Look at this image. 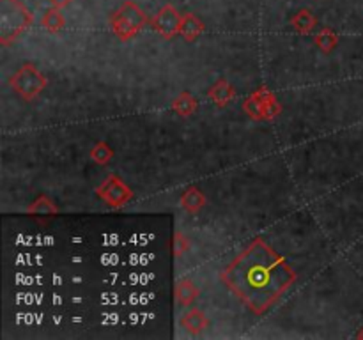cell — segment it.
Segmentation results:
<instances>
[{
    "label": "cell",
    "instance_id": "cell-4",
    "mask_svg": "<svg viewBox=\"0 0 363 340\" xmlns=\"http://www.w3.org/2000/svg\"><path fill=\"white\" fill-rule=\"evenodd\" d=\"M181 33L188 37H193L200 33V24L193 17H186L181 24Z\"/></svg>",
    "mask_w": 363,
    "mask_h": 340
},
{
    "label": "cell",
    "instance_id": "cell-5",
    "mask_svg": "<svg viewBox=\"0 0 363 340\" xmlns=\"http://www.w3.org/2000/svg\"><path fill=\"white\" fill-rule=\"evenodd\" d=\"M294 25L299 28V30H301V33H307L308 28L314 25V18H312L310 15H308V12H305V11L299 12L298 17L294 18Z\"/></svg>",
    "mask_w": 363,
    "mask_h": 340
},
{
    "label": "cell",
    "instance_id": "cell-1",
    "mask_svg": "<svg viewBox=\"0 0 363 340\" xmlns=\"http://www.w3.org/2000/svg\"><path fill=\"white\" fill-rule=\"evenodd\" d=\"M232 275H238V280H232V287L240 289V294H243L247 298V301H251L254 298V291L257 287V294L260 292V289L269 285L272 289H282L287 287V280H285V271L282 268L276 266L275 259H267V256H263V259L254 262L248 260V268L241 271V268L238 271L232 269ZM256 303V301H254Z\"/></svg>",
    "mask_w": 363,
    "mask_h": 340
},
{
    "label": "cell",
    "instance_id": "cell-3",
    "mask_svg": "<svg viewBox=\"0 0 363 340\" xmlns=\"http://www.w3.org/2000/svg\"><path fill=\"white\" fill-rule=\"evenodd\" d=\"M154 25L158 27V30H160L161 34H165V36H172V34L179 28V17H177L176 9L170 8V6L161 9L160 15L156 17Z\"/></svg>",
    "mask_w": 363,
    "mask_h": 340
},
{
    "label": "cell",
    "instance_id": "cell-6",
    "mask_svg": "<svg viewBox=\"0 0 363 340\" xmlns=\"http://www.w3.org/2000/svg\"><path fill=\"white\" fill-rule=\"evenodd\" d=\"M62 17H60L59 12L57 11H50L46 17H44V25L50 28V30H59L60 27H62Z\"/></svg>",
    "mask_w": 363,
    "mask_h": 340
},
{
    "label": "cell",
    "instance_id": "cell-2",
    "mask_svg": "<svg viewBox=\"0 0 363 340\" xmlns=\"http://www.w3.org/2000/svg\"><path fill=\"white\" fill-rule=\"evenodd\" d=\"M114 24H116L117 33L121 36H132L144 24V12L140 11L135 4L128 2V4H124L121 8V11L117 12Z\"/></svg>",
    "mask_w": 363,
    "mask_h": 340
},
{
    "label": "cell",
    "instance_id": "cell-7",
    "mask_svg": "<svg viewBox=\"0 0 363 340\" xmlns=\"http://www.w3.org/2000/svg\"><path fill=\"white\" fill-rule=\"evenodd\" d=\"M55 8H62V6H66L69 2V0H50Z\"/></svg>",
    "mask_w": 363,
    "mask_h": 340
}]
</instances>
